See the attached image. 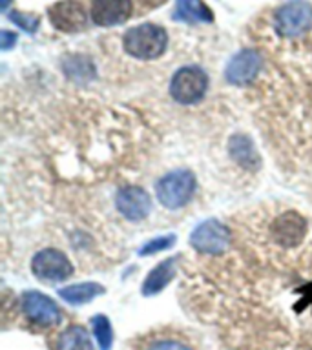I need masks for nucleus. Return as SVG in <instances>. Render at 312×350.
<instances>
[{
	"mask_svg": "<svg viewBox=\"0 0 312 350\" xmlns=\"http://www.w3.org/2000/svg\"><path fill=\"white\" fill-rule=\"evenodd\" d=\"M168 44V35L161 26L155 24H141L128 29L122 37V46L126 53L135 59L152 60L164 53Z\"/></svg>",
	"mask_w": 312,
	"mask_h": 350,
	"instance_id": "f257e3e1",
	"label": "nucleus"
},
{
	"mask_svg": "<svg viewBox=\"0 0 312 350\" xmlns=\"http://www.w3.org/2000/svg\"><path fill=\"white\" fill-rule=\"evenodd\" d=\"M155 190H157L159 202L164 208L177 210V208L185 206L186 202L194 197L196 177L190 170H177V172L164 175L155 186Z\"/></svg>",
	"mask_w": 312,
	"mask_h": 350,
	"instance_id": "f03ea898",
	"label": "nucleus"
},
{
	"mask_svg": "<svg viewBox=\"0 0 312 350\" xmlns=\"http://www.w3.org/2000/svg\"><path fill=\"white\" fill-rule=\"evenodd\" d=\"M208 88L207 73L197 66H185L175 71L170 82V93L179 104L199 103Z\"/></svg>",
	"mask_w": 312,
	"mask_h": 350,
	"instance_id": "7ed1b4c3",
	"label": "nucleus"
},
{
	"mask_svg": "<svg viewBox=\"0 0 312 350\" xmlns=\"http://www.w3.org/2000/svg\"><path fill=\"white\" fill-rule=\"evenodd\" d=\"M311 27L312 5L305 0H290L276 11V29L283 37H300Z\"/></svg>",
	"mask_w": 312,
	"mask_h": 350,
	"instance_id": "20e7f679",
	"label": "nucleus"
},
{
	"mask_svg": "<svg viewBox=\"0 0 312 350\" xmlns=\"http://www.w3.org/2000/svg\"><path fill=\"white\" fill-rule=\"evenodd\" d=\"M31 272L40 281L57 283V281H64V279L70 278L71 273H73V265L60 250L44 248V250L37 252L33 256Z\"/></svg>",
	"mask_w": 312,
	"mask_h": 350,
	"instance_id": "39448f33",
	"label": "nucleus"
},
{
	"mask_svg": "<svg viewBox=\"0 0 312 350\" xmlns=\"http://www.w3.org/2000/svg\"><path fill=\"white\" fill-rule=\"evenodd\" d=\"M190 245L201 254H223L230 245V230L216 219H208L192 232Z\"/></svg>",
	"mask_w": 312,
	"mask_h": 350,
	"instance_id": "423d86ee",
	"label": "nucleus"
},
{
	"mask_svg": "<svg viewBox=\"0 0 312 350\" xmlns=\"http://www.w3.org/2000/svg\"><path fill=\"white\" fill-rule=\"evenodd\" d=\"M21 306L26 317L38 327H53L60 323V310L51 297L37 290H27L21 297Z\"/></svg>",
	"mask_w": 312,
	"mask_h": 350,
	"instance_id": "0eeeda50",
	"label": "nucleus"
},
{
	"mask_svg": "<svg viewBox=\"0 0 312 350\" xmlns=\"http://www.w3.org/2000/svg\"><path fill=\"white\" fill-rule=\"evenodd\" d=\"M49 21L55 29L64 33L82 31L86 27V11L77 0H62L49 8Z\"/></svg>",
	"mask_w": 312,
	"mask_h": 350,
	"instance_id": "6e6552de",
	"label": "nucleus"
},
{
	"mask_svg": "<svg viewBox=\"0 0 312 350\" xmlns=\"http://www.w3.org/2000/svg\"><path fill=\"white\" fill-rule=\"evenodd\" d=\"M261 55L254 51V49H243L237 55H234L230 62L226 64L224 70V77L230 84L235 86H245L248 82H252L257 77L259 70H261Z\"/></svg>",
	"mask_w": 312,
	"mask_h": 350,
	"instance_id": "1a4fd4ad",
	"label": "nucleus"
},
{
	"mask_svg": "<svg viewBox=\"0 0 312 350\" xmlns=\"http://www.w3.org/2000/svg\"><path fill=\"white\" fill-rule=\"evenodd\" d=\"M115 204L126 219L130 221H142L152 210V199L146 191L139 186H126L117 191Z\"/></svg>",
	"mask_w": 312,
	"mask_h": 350,
	"instance_id": "9d476101",
	"label": "nucleus"
},
{
	"mask_svg": "<svg viewBox=\"0 0 312 350\" xmlns=\"http://www.w3.org/2000/svg\"><path fill=\"white\" fill-rule=\"evenodd\" d=\"M272 237L285 248L298 246L307 234V221L296 212H285L272 223Z\"/></svg>",
	"mask_w": 312,
	"mask_h": 350,
	"instance_id": "9b49d317",
	"label": "nucleus"
},
{
	"mask_svg": "<svg viewBox=\"0 0 312 350\" xmlns=\"http://www.w3.org/2000/svg\"><path fill=\"white\" fill-rule=\"evenodd\" d=\"M131 11V0H93L90 15L97 26H117L130 18Z\"/></svg>",
	"mask_w": 312,
	"mask_h": 350,
	"instance_id": "f8f14e48",
	"label": "nucleus"
},
{
	"mask_svg": "<svg viewBox=\"0 0 312 350\" xmlns=\"http://www.w3.org/2000/svg\"><path fill=\"white\" fill-rule=\"evenodd\" d=\"M175 275V257L164 259L159 262L157 267L153 268L152 272L148 273L144 283H142V294L144 295H155L166 286V284L174 279Z\"/></svg>",
	"mask_w": 312,
	"mask_h": 350,
	"instance_id": "ddd939ff",
	"label": "nucleus"
},
{
	"mask_svg": "<svg viewBox=\"0 0 312 350\" xmlns=\"http://www.w3.org/2000/svg\"><path fill=\"white\" fill-rule=\"evenodd\" d=\"M230 155L234 157L237 164H241L246 170H257L259 168V155H257L256 148L252 141L243 133H237L230 139Z\"/></svg>",
	"mask_w": 312,
	"mask_h": 350,
	"instance_id": "4468645a",
	"label": "nucleus"
},
{
	"mask_svg": "<svg viewBox=\"0 0 312 350\" xmlns=\"http://www.w3.org/2000/svg\"><path fill=\"white\" fill-rule=\"evenodd\" d=\"M104 292V286L99 283H79L66 286V288L59 290V295L68 303V305L79 306L86 305L90 301H93L97 295Z\"/></svg>",
	"mask_w": 312,
	"mask_h": 350,
	"instance_id": "2eb2a0df",
	"label": "nucleus"
},
{
	"mask_svg": "<svg viewBox=\"0 0 312 350\" xmlns=\"http://www.w3.org/2000/svg\"><path fill=\"white\" fill-rule=\"evenodd\" d=\"M174 18L183 22H212V11L201 0H177Z\"/></svg>",
	"mask_w": 312,
	"mask_h": 350,
	"instance_id": "dca6fc26",
	"label": "nucleus"
},
{
	"mask_svg": "<svg viewBox=\"0 0 312 350\" xmlns=\"http://www.w3.org/2000/svg\"><path fill=\"white\" fill-rule=\"evenodd\" d=\"M57 350H93V343L86 328L81 325H71L60 334Z\"/></svg>",
	"mask_w": 312,
	"mask_h": 350,
	"instance_id": "f3484780",
	"label": "nucleus"
},
{
	"mask_svg": "<svg viewBox=\"0 0 312 350\" xmlns=\"http://www.w3.org/2000/svg\"><path fill=\"white\" fill-rule=\"evenodd\" d=\"M92 328L97 339L99 349L101 350H112L114 345V330H112V323L106 316L99 314V316L92 317Z\"/></svg>",
	"mask_w": 312,
	"mask_h": 350,
	"instance_id": "a211bd4d",
	"label": "nucleus"
},
{
	"mask_svg": "<svg viewBox=\"0 0 312 350\" xmlns=\"http://www.w3.org/2000/svg\"><path fill=\"white\" fill-rule=\"evenodd\" d=\"M175 243V235L168 234V235H163V237H155V239L148 241L146 245L142 246L139 254L141 256H152V254H157L161 250H166L170 246Z\"/></svg>",
	"mask_w": 312,
	"mask_h": 350,
	"instance_id": "6ab92c4d",
	"label": "nucleus"
},
{
	"mask_svg": "<svg viewBox=\"0 0 312 350\" xmlns=\"http://www.w3.org/2000/svg\"><path fill=\"white\" fill-rule=\"evenodd\" d=\"M10 21L15 22L16 26L21 27V29H24V31H27V33L37 31L38 24H40L38 16L27 15V13H21V11H11Z\"/></svg>",
	"mask_w": 312,
	"mask_h": 350,
	"instance_id": "aec40b11",
	"label": "nucleus"
},
{
	"mask_svg": "<svg viewBox=\"0 0 312 350\" xmlns=\"http://www.w3.org/2000/svg\"><path fill=\"white\" fill-rule=\"evenodd\" d=\"M148 350H190V347L183 341H177V339H159V341L150 345Z\"/></svg>",
	"mask_w": 312,
	"mask_h": 350,
	"instance_id": "412c9836",
	"label": "nucleus"
},
{
	"mask_svg": "<svg viewBox=\"0 0 312 350\" xmlns=\"http://www.w3.org/2000/svg\"><path fill=\"white\" fill-rule=\"evenodd\" d=\"M0 37H2V49H10L13 44L16 42V35L15 33L8 31V29H2V33H0Z\"/></svg>",
	"mask_w": 312,
	"mask_h": 350,
	"instance_id": "4be33fe9",
	"label": "nucleus"
},
{
	"mask_svg": "<svg viewBox=\"0 0 312 350\" xmlns=\"http://www.w3.org/2000/svg\"><path fill=\"white\" fill-rule=\"evenodd\" d=\"M141 2L144 5H148V8H157V5L164 4L166 0H141Z\"/></svg>",
	"mask_w": 312,
	"mask_h": 350,
	"instance_id": "5701e85b",
	"label": "nucleus"
},
{
	"mask_svg": "<svg viewBox=\"0 0 312 350\" xmlns=\"http://www.w3.org/2000/svg\"><path fill=\"white\" fill-rule=\"evenodd\" d=\"M8 4H10V0H2V10L5 11V8H8Z\"/></svg>",
	"mask_w": 312,
	"mask_h": 350,
	"instance_id": "b1692460",
	"label": "nucleus"
}]
</instances>
